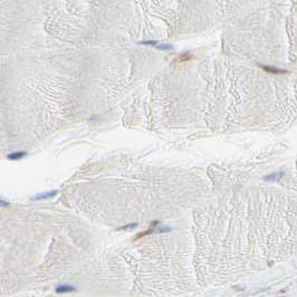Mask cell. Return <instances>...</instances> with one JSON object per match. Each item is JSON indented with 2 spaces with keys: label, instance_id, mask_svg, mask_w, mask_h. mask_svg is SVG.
<instances>
[{
  "label": "cell",
  "instance_id": "cell-1",
  "mask_svg": "<svg viewBox=\"0 0 297 297\" xmlns=\"http://www.w3.org/2000/svg\"><path fill=\"white\" fill-rule=\"evenodd\" d=\"M142 45H150V46H154L156 49H160V50H173V46L169 45V44H161V43H157L155 40H144V41H141Z\"/></svg>",
  "mask_w": 297,
  "mask_h": 297
},
{
  "label": "cell",
  "instance_id": "cell-2",
  "mask_svg": "<svg viewBox=\"0 0 297 297\" xmlns=\"http://www.w3.org/2000/svg\"><path fill=\"white\" fill-rule=\"evenodd\" d=\"M25 155H26V152H23V151H17V152H12V153L8 154V159H9V160H12V161H16V160L23 159Z\"/></svg>",
  "mask_w": 297,
  "mask_h": 297
},
{
  "label": "cell",
  "instance_id": "cell-3",
  "mask_svg": "<svg viewBox=\"0 0 297 297\" xmlns=\"http://www.w3.org/2000/svg\"><path fill=\"white\" fill-rule=\"evenodd\" d=\"M75 290V287L73 286H69V285H59L56 287V292L57 293H69V292H73Z\"/></svg>",
  "mask_w": 297,
  "mask_h": 297
},
{
  "label": "cell",
  "instance_id": "cell-4",
  "mask_svg": "<svg viewBox=\"0 0 297 297\" xmlns=\"http://www.w3.org/2000/svg\"><path fill=\"white\" fill-rule=\"evenodd\" d=\"M281 175H283V173H280V174H278V173H272V174H269V175H266L265 178H264V180H265V181H277Z\"/></svg>",
  "mask_w": 297,
  "mask_h": 297
},
{
  "label": "cell",
  "instance_id": "cell-5",
  "mask_svg": "<svg viewBox=\"0 0 297 297\" xmlns=\"http://www.w3.org/2000/svg\"><path fill=\"white\" fill-rule=\"evenodd\" d=\"M56 195V191H49V192H45V193H40L36 197V199H47L50 197H54Z\"/></svg>",
  "mask_w": 297,
  "mask_h": 297
},
{
  "label": "cell",
  "instance_id": "cell-6",
  "mask_svg": "<svg viewBox=\"0 0 297 297\" xmlns=\"http://www.w3.org/2000/svg\"><path fill=\"white\" fill-rule=\"evenodd\" d=\"M190 59H192V55L189 54V53H184V54L180 55V57L178 58L179 62H188Z\"/></svg>",
  "mask_w": 297,
  "mask_h": 297
},
{
  "label": "cell",
  "instance_id": "cell-7",
  "mask_svg": "<svg viewBox=\"0 0 297 297\" xmlns=\"http://www.w3.org/2000/svg\"><path fill=\"white\" fill-rule=\"evenodd\" d=\"M263 68L267 72H269V73H274V74H279V73H284V72H281L280 69H278V68H275V67H272V66H263Z\"/></svg>",
  "mask_w": 297,
  "mask_h": 297
}]
</instances>
